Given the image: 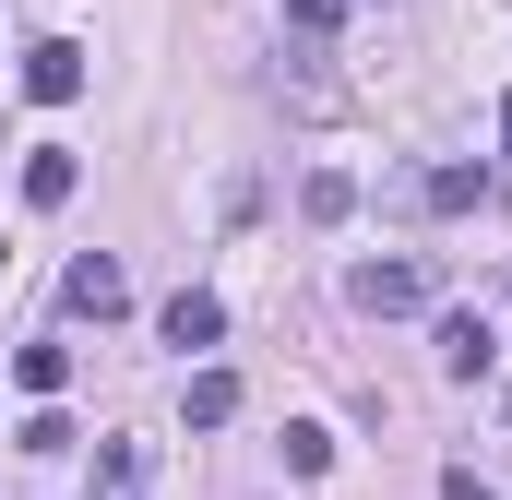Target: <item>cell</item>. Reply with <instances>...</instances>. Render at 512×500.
<instances>
[{"label": "cell", "mask_w": 512, "mask_h": 500, "mask_svg": "<svg viewBox=\"0 0 512 500\" xmlns=\"http://www.w3.org/2000/svg\"><path fill=\"white\" fill-rule=\"evenodd\" d=\"M429 286H441L429 262H358V274H346V298H358L370 322H405V310H429Z\"/></svg>", "instance_id": "obj_1"}, {"label": "cell", "mask_w": 512, "mask_h": 500, "mask_svg": "<svg viewBox=\"0 0 512 500\" xmlns=\"http://www.w3.org/2000/svg\"><path fill=\"white\" fill-rule=\"evenodd\" d=\"M60 310H72V322H120V310H131V274L108 262V250H84V262L60 274Z\"/></svg>", "instance_id": "obj_2"}, {"label": "cell", "mask_w": 512, "mask_h": 500, "mask_svg": "<svg viewBox=\"0 0 512 500\" xmlns=\"http://www.w3.org/2000/svg\"><path fill=\"white\" fill-rule=\"evenodd\" d=\"M24 96H36V108H72V96H84V48H72V36L24 48Z\"/></svg>", "instance_id": "obj_3"}, {"label": "cell", "mask_w": 512, "mask_h": 500, "mask_svg": "<svg viewBox=\"0 0 512 500\" xmlns=\"http://www.w3.org/2000/svg\"><path fill=\"white\" fill-rule=\"evenodd\" d=\"M72 191H84V155H72V143H36V155H24V203H36V215H60Z\"/></svg>", "instance_id": "obj_4"}, {"label": "cell", "mask_w": 512, "mask_h": 500, "mask_svg": "<svg viewBox=\"0 0 512 500\" xmlns=\"http://www.w3.org/2000/svg\"><path fill=\"white\" fill-rule=\"evenodd\" d=\"M155 322H167V346H215V334H227V310H215V286H179V298H167Z\"/></svg>", "instance_id": "obj_5"}, {"label": "cell", "mask_w": 512, "mask_h": 500, "mask_svg": "<svg viewBox=\"0 0 512 500\" xmlns=\"http://www.w3.org/2000/svg\"><path fill=\"white\" fill-rule=\"evenodd\" d=\"M298 215H310V227H346V215H358V179H346V167H310V179H298Z\"/></svg>", "instance_id": "obj_6"}, {"label": "cell", "mask_w": 512, "mask_h": 500, "mask_svg": "<svg viewBox=\"0 0 512 500\" xmlns=\"http://www.w3.org/2000/svg\"><path fill=\"white\" fill-rule=\"evenodd\" d=\"M441 370H453V381L489 370V322H477V310H441Z\"/></svg>", "instance_id": "obj_7"}, {"label": "cell", "mask_w": 512, "mask_h": 500, "mask_svg": "<svg viewBox=\"0 0 512 500\" xmlns=\"http://www.w3.org/2000/svg\"><path fill=\"white\" fill-rule=\"evenodd\" d=\"M179 417H191V429H227V417H239V381H227V370H191Z\"/></svg>", "instance_id": "obj_8"}, {"label": "cell", "mask_w": 512, "mask_h": 500, "mask_svg": "<svg viewBox=\"0 0 512 500\" xmlns=\"http://www.w3.org/2000/svg\"><path fill=\"white\" fill-rule=\"evenodd\" d=\"M12 381H24V393H60V381H72V346H60V334H36V346L12 358Z\"/></svg>", "instance_id": "obj_9"}, {"label": "cell", "mask_w": 512, "mask_h": 500, "mask_svg": "<svg viewBox=\"0 0 512 500\" xmlns=\"http://www.w3.org/2000/svg\"><path fill=\"white\" fill-rule=\"evenodd\" d=\"M322 465H334V429L298 417V429H286V477H322Z\"/></svg>", "instance_id": "obj_10"}, {"label": "cell", "mask_w": 512, "mask_h": 500, "mask_svg": "<svg viewBox=\"0 0 512 500\" xmlns=\"http://www.w3.org/2000/svg\"><path fill=\"white\" fill-rule=\"evenodd\" d=\"M346 12H358V0H286V24H298V36H334Z\"/></svg>", "instance_id": "obj_11"}, {"label": "cell", "mask_w": 512, "mask_h": 500, "mask_svg": "<svg viewBox=\"0 0 512 500\" xmlns=\"http://www.w3.org/2000/svg\"><path fill=\"white\" fill-rule=\"evenodd\" d=\"M441 500H501V489H489L477 465H453V477H441Z\"/></svg>", "instance_id": "obj_12"}, {"label": "cell", "mask_w": 512, "mask_h": 500, "mask_svg": "<svg viewBox=\"0 0 512 500\" xmlns=\"http://www.w3.org/2000/svg\"><path fill=\"white\" fill-rule=\"evenodd\" d=\"M501 131H512V96H501Z\"/></svg>", "instance_id": "obj_13"}]
</instances>
